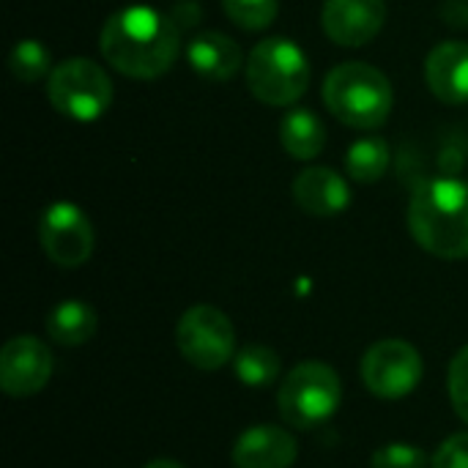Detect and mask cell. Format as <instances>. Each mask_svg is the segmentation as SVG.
<instances>
[{
    "label": "cell",
    "mask_w": 468,
    "mask_h": 468,
    "mask_svg": "<svg viewBox=\"0 0 468 468\" xmlns=\"http://www.w3.org/2000/svg\"><path fill=\"white\" fill-rule=\"evenodd\" d=\"M8 69L19 82H38L44 74H52V58L49 49L36 41V38H22L14 44L11 55H8Z\"/></svg>",
    "instance_id": "20"
},
{
    "label": "cell",
    "mask_w": 468,
    "mask_h": 468,
    "mask_svg": "<svg viewBox=\"0 0 468 468\" xmlns=\"http://www.w3.org/2000/svg\"><path fill=\"white\" fill-rule=\"evenodd\" d=\"M47 335L58 346L77 348L96 335V310L77 299L60 302L47 315Z\"/></svg>",
    "instance_id": "17"
},
{
    "label": "cell",
    "mask_w": 468,
    "mask_h": 468,
    "mask_svg": "<svg viewBox=\"0 0 468 468\" xmlns=\"http://www.w3.org/2000/svg\"><path fill=\"white\" fill-rule=\"evenodd\" d=\"M186 60L195 74L228 82L241 71V47L219 30H203L186 44Z\"/></svg>",
    "instance_id": "15"
},
{
    "label": "cell",
    "mask_w": 468,
    "mask_h": 468,
    "mask_svg": "<svg viewBox=\"0 0 468 468\" xmlns=\"http://www.w3.org/2000/svg\"><path fill=\"white\" fill-rule=\"evenodd\" d=\"M225 14L244 30H263L280 14V0H222Z\"/></svg>",
    "instance_id": "21"
},
{
    "label": "cell",
    "mask_w": 468,
    "mask_h": 468,
    "mask_svg": "<svg viewBox=\"0 0 468 468\" xmlns=\"http://www.w3.org/2000/svg\"><path fill=\"white\" fill-rule=\"evenodd\" d=\"M176 346L192 367L211 373L233 362L236 329L222 310L211 304H195L176 326Z\"/></svg>",
    "instance_id": "7"
},
{
    "label": "cell",
    "mask_w": 468,
    "mask_h": 468,
    "mask_svg": "<svg viewBox=\"0 0 468 468\" xmlns=\"http://www.w3.org/2000/svg\"><path fill=\"white\" fill-rule=\"evenodd\" d=\"M99 47L115 71L134 80H154L178 58L181 30L173 16L151 5H129L107 16Z\"/></svg>",
    "instance_id": "1"
},
{
    "label": "cell",
    "mask_w": 468,
    "mask_h": 468,
    "mask_svg": "<svg viewBox=\"0 0 468 468\" xmlns=\"http://www.w3.org/2000/svg\"><path fill=\"white\" fill-rule=\"evenodd\" d=\"M425 80L436 99L444 104L468 101V44L444 41L431 49L425 60Z\"/></svg>",
    "instance_id": "13"
},
{
    "label": "cell",
    "mask_w": 468,
    "mask_h": 468,
    "mask_svg": "<svg viewBox=\"0 0 468 468\" xmlns=\"http://www.w3.org/2000/svg\"><path fill=\"white\" fill-rule=\"evenodd\" d=\"M280 143L293 159H315L326 145V126L313 110L293 107L280 121Z\"/></svg>",
    "instance_id": "16"
},
{
    "label": "cell",
    "mask_w": 468,
    "mask_h": 468,
    "mask_svg": "<svg viewBox=\"0 0 468 468\" xmlns=\"http://www.w3.org/2000/svg\"><path fill=\"white\" fill-rule=\"evenodd\" d=\"M52 378V354L33 337H11L0 351V389L8 398H30L41 392Z\"/></svg>",
    "instance_id": "10"
},
{
    "label": "cell",
    "mask_w": 468,
    "mask_h": 468,
    "mask_svg": "<svg viewBox=\"0 0 468 468\" xmlns=\"http://www.w3.org/2000/svg\"><path fill=\"white\" fill-rule=\"evenodd\" d=\"M143 468H186L184 463H176V461H167V458H159V461H151Z\"/></svg>",
    "instance_id": "25"
},
{
    "label": "cell",
    "mask_w": 468,
    "mask_h": 468,
    "mask_svg": "<svg viewBox=\"0 0 468 468\" xmlns=\"http://www.w3.org/2000/svg\"><path fill=\"white\" fill-rule=\"evenodd\" d=\"M359 370L365 387L376 398L400 400L411 395L422 381V356L411 343L389 337L367 348Z\"/></svg>",
    "instance_id": "8"
},
{
    "label": "cell",
    "mask_w": 468,
    "mask_h": 468,
    "mask_svg": "<svg viewBox=\"0 0 468 468\" xmlns=\"http://www.w3.org/2000/svg\"><path fill=\"white\" fill-rule=\"evenodd\" d=\"M387 19L384 0H326L321 11L324 33L337 47H365Z\"/></svg>",
    "instance_id": "11"
},
{
    "label": "cell",
    "mask_w": 468,
    "mask_h": 468,
    "mask_svg": "<svg viewBox=\"0 0 468 468\" xmlns=\"http://www.w3.org/2000/svg\"><path fill=\"white\" fill-rule=\"evenodd\" d=\"M409 230L414 241L436 258H468L466 181L431 178L420 184L409 203Z\"/></svg>",
    "instance_id": "2"
},
{
    "label": "cell",
    "mask_w": 468,
    "mask_h": 468,
    "mask_svg": "<svg viewBox=\"0 0 468 468\" xmlns=\"http://www.w3.org/2000/svg\"><path fill=\"white\" fill-rule=\"evenodd\" d=\"M324 101L340 123L370 132L387 123L395 104V93L384 71L370 63L351 60L335 66L326 74Z\"/></svg>",
    "instance_id": "3"
},
{
    "label": "cell",
    "mask_w": 468,
    "mask_h": 468,
    "mask_svg": "<svg viewBox=\"0 0 468 468\" xmlns=\"http://www.w3.org/2000/svg\"><path fill=\"white\" fill-rule=\"evenodd\" d=\"M247 85L258 101L271 107H291L307 93L310 60L291 38H263L247 58Z\"/></svg>",
    "instance_id": "4"
},
{
    "label": "cell",
    "mask_w": 468,
    "mask_h": 468,
    "mask_svg": "<svg viewBox=\"0 0 468 468\" xmlns=\"http://www.w3.org/2000/svg\"><path fill=\"white\" fill-rule=\"evenodd\" d=\"M447 389H450V400L455 414L468 425V346H463L447 373Z\"/></svg>",
    "instance_id": "23"
},
{
    "label": "cell",
    "mask_w": 468,
    "mask_h": 468,
    "mask_svg": "<svg viewBox=\"0 0 468 468\" xmlns=\"http://www.w3.org/2000/svg\"><path fill=\"white\" fill-rule=\"evenodd\" d=\"M293 200L313 217H335L348 208V181L332 167H307L293 178Z\"/></svg>",
    "instance_id": "14"
},
{
    "label": "cell",
    "mask_w": 468,
    "mask_h": 468,
    "mask_svg": "<svg viewBox=\"0 0 468 468\" xmlns=\"http://www.w3.org/2000/svg\"><path fill=\"white\" fill-rule=\"evenodd\" d=\"M389 145L384 137H362L356 143H351L348 154H346V170L351 176V181L356 184H376L384 178V173L389 170Z\"/></svg>",
    "instance_id": "19"
},
{
    "label": "cell",
    "mask_w": 468,
    "mask_h": 468,
    "mask_svg": "<svg viewBox=\"0 0 468 468\" xmlns=\"http://www.w3.org/2000/svg\"><path fill=\"white\" fill-rule=\"evenodd\" d=\"M370 468H428V458L420 447L414 444H384L373 452Z\"/></svg>",
    "instance_id": "22"
},
{
    "label": "cell",
    "mask_w": 468,
    "mask_h": 468,
    "mask_svg": "<svg viewBox=\"0 0 468 468\" xmlns=\"http://www.w3.org/2000/svg\"><path fill=\"white\" fill-rule=\"evenodd\" d=\"M47 96L60 115L74 121H96L112 104V82L96 60L69 58L52 69Z\"/></svg>",
    "instance_id": "6"
},
{
    "label": "cell",
    "mask_w": 468,
    "mask_h": 468,
    "mask_svg": "<svg viewBox=\"0 0 468 468\" xmlns=\"http://www.w3.org/2000/svg\"><path fill=\"white\" fill-rule=\"evenodd\" d=\"M280 370H282V362H280L277 351L269 346H261V343H250L241 351H236V356H233V373L250 389L271 387L280 378Z\"/></svg>",
    "instance_id": "18"
},
{
    "label": "cell",
    "mask_w": 468,
    "mask_h": 468,
    "mask_svg": "<svg viewBox=\"0 0 468 468\" xmlns=\"http://www.w3.org/2000/svg\"><path fill=\"white\" fill-rule=\"evenodd\" d=\"M433 468H468V433L450 436L433 455Z\"/></svg>",
    "instance_id": "24"
},
{
    "label": "cell",
    "mask_w": 468,
    "mask_h": 468,
    "mask_svg": "<svg viewBox=\"0 0 468 468\" xmlns=\"http://www.w3.org/2000/svg\"><path fill=\"white\" fill-rule=\"evenodd\" d=\"M38 241L55 266L77 269L93 255V225L80 206L58 200L41 214Z\"/></svg>",
    "instance_id": "9"
},
{
    "label": "cell",
    "mask_w": 468,
    "mask_h": 468,
    "mask_svg": "<svg viewBox=\"0 0 468 468\" xmlns=\"http://www.w3.org/2000/svg\"><path fill=\"white\" fill-rule=\"evenodd\" d=\"M340 400H343L340 376L318 359L299 362L285 376L277 392L280 417L285 420V425L296 431H313L329 422L340 409Z\"/></svg>",
    "instance_id": "5"
},
{
    "label": "cell",
    "mask_w": 468,
    "mask_h": 468,
    "mask_svg": "<svg viewBox=\"0 0 468 468\" xmlns=\"http://www.w3.org/2000/svg\"><path fill=\"white\" fill-rule=\"evenodd\" d=\"M296 455V439L280 425H252L233 444L236 468H291Z\"/></svg>",
    "instance_id": "12"
}]
</instances>
